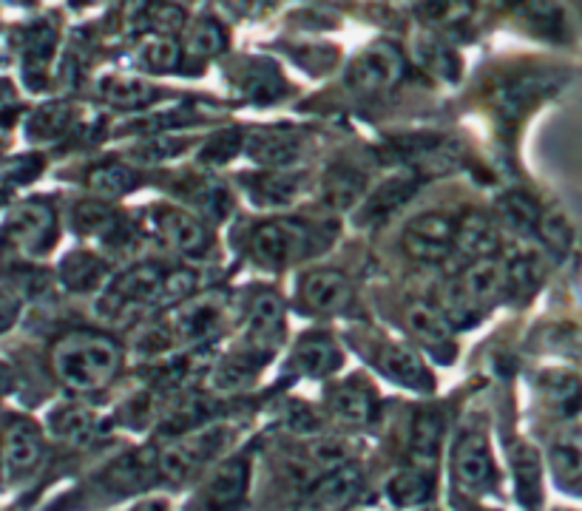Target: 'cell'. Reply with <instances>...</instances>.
Listing matches in <instances>:
<instances>
[{"mask_svg": "<svg viewBox=\"0 0 582 511\" xmlns=\"http://www.w3.org/2000/svg\"><path fill=\"white\" fill-rule=\"evenodd\" d=\"M454 250L469 256V259H474V262H477V259L495 256L497 250L495 225L477 214L461 219V222H458V236H454Z\"/></svg>", "mask_w": 582, "mask_h": 511, "instance_id": "25", "label": "cell"}, {"mask_svg": "<svg viewBox=\"0 0 582 511\" xmlns=\"http://www.w3.org/2000/svg\"><path fill=\"white\" fill-rule=\"evenodd\" d=\"M120 347L100 333H72L57 341L52 356L57 378L75 392H97L109 387L120 370Z\"/></svg>", "mask_w": 582, "mask_h": 511, "instance_id": "1", "label": "cell"}, {"mask_svg": "<svg viewBox=\"0 0 582 511\" xmlns=\"http://www.w3.org/2000/svg\"><path fill=\"white\" fill-rule=\"evenodd\" d=\"M224 34L213 21H199L188 32V52L197 57H210V54L222 52Z\"/></svg>", "mask_w": 582, "mask_h": 511, "instance_id": "40", "label": "cell"}, {"mask_svg": "<svg viewBox=\"0 0 582 511\" xmlns=\"http://www.w3.org/2000/svg\"><path fill=\"white\" fill-rule=\"evenodd\" d=\"M109 268L100 256L86 253V250H75L61 262V282L66 284L72 293H88L102 284H109Z\"/></svg>", "mask_w": 582, "mask_h": 511, "instance_id": "23", "label": "cell"}, {"mask_svg": "<svg viewBox=\"0 0 582 511\" xmlns=\"http://www.w3.org/2000/svg\"><path fill=\"white\" fill-rule=\"evenodd\" d=\"M143 61L154 72H171L179 63V46L171 37H154L143 46Z\"/></svg>", "mask_w": 582, "mask_h": 511, "instance_id": "41", "label": "cell"}, {"mask_svg": "<svg viewBox=\"0 0 582 511\" xmlns=\"http://www.w3.org/2000/svg\"><path fill=\"white\" fill-rule=\"evenodd\" d=\"M290 363L293 370L301 372V376L321 378L330 376L332 370H339L341 352L330 336H325V333H310V336H305L296 344V352H293Z\"/></svg>", "mask_w": 582, "mask_h": 511, "instance_id": "20", "label": "cell"}, {"mask_svg": "<svg viewBox=\"0 0 582 511\" xmlns=\"http://www.w3.org/2000/svg\"><path fill=\"white\" fill-rule=\"evenodd\" d=\"M537 230H540L542 239H546V242H549L554 250L569 248V239H571L569 225L562 222V216H557V214L540 216V225H537Z\"/></svg>", "mask_w": 582, "mask_h": 511, "instance_id": "42", "label": "cell"}, {"mask_svg": "<svg viewBox=\"0 0 582 511\" xmlns=\"http://www.w3.org/2000/svg\"><path fill=\"white\" fill-rule=\"evenodd\" d=\"M88 188L102 199H117L136 188V174L129 165H100L88 174Z\"/></svg>", "mask_w": 582, "mask_h": 511, "instance_id": "29", "label": "cell"}, {"mask_svg": "<svg viewBox=\"0 0 582 511\" xmlns=\"http://www.w3.org/2000/svg\"><path fill=\"white\" fill-rule=\"evenodd\" d=\"M310 250V230L290 219H271L251 233V256L262 268H287Z\"/></svg>", "mask_w": 582, "mask_h": 511, "instance_id": "4", "label": "cell"}, {"mask_svg": "<svg viewBox=\"0 0 582 511\" xmlns=\"http://www.w3.org/2000/svg\"><path fill=\"white\" fill-rule=\"evenodd\" d=\"M244 154L251 156L259 165L267 168H287L301 156V142L290 134H267V131H256L244 140Z\"/></svg>", "mask_w": 582, "mask_h": 511, "instance_id": "22", "label": "cell"}, {"mask_svg": "<svg viewBox=\"0 0 582 511\" xmlns=\"http://www.w3.org/2000/svg\"><path fill=\"white\" fill-rule=\"evenodd\" d=\"M551 469L562 486L582 483V441L576 437H560L549 452Z\"/></svg>", "mask_w": 582, "mask_h": 511, "instance_id": "33", "label": "cell"}, {"mask_svg": "<svg viewBox=\"0 0 582 511\" xmlns=\"http://www.w3.org/2000/svg\"><path fill=\"white\" fill-rule=\"evenodd\" d=\"M154 228L160 230L165 242L185 256H199L210 248V233L197 216L179 208H160L154 214Z\"/></svg>", "mask_w": 582, "mask_h": 511, "instance_id": "12", "label": "cell"}, {"mask_svg": "<svg viewBox=\"0 0 582 511\" xmlns=\"http://www.w3.org/2000/svg\"><path fill=\"white\" fill-rule=\"evenodd\" d=\"M251 480V460L239 458L224 460L213 475L197 491V498L190 500L188 511H233L242 503L244 491Z\"/></svg>", "mask_w": 582, "mask_h": 511, "instance_id": "6", "label": "cell"}, {"mask_svg": "<svg viewBox=\"0 0 582 511\" xmlns=\"http://www.w3.org/2000/svg\"><path fill=\"white\" fill-rule=\"evenodd\" d=\"M415 174L413 171H404V174L386 176L381 185H375L366 199L359 208V222H375L381 216H389L393 210H398L400 205L407 203L409 196L415 194Z\"/></svg>", "mask_w": 582, "mask_h": 511, "instance_id": "14", "label": "cell"}, {"mask_svg": "<svg viewBox=\"0 0 582 511\" xmlns=\"http://www.w3.org/2000/svg\"><path fill=\"white\" fill-rule=\"evenodd\" d=\"M325 191H327V203L332 208H352L359 203L361 194H364V174L352 168H332L325 180Z\"/></svg>", "mask_w": 582, "mask_h": 511, "instance_id": "30", "label": "cell"}, {"mask_svg": "<svg viewBox=\"0 0 582 511\" xmlns=\"http://www.w3.org/2000/svg\"><path fill=\"white\" fill-rule=\"evenodd\" d=\"M458 222L447 214H420L404 228V248L418 262H440L454 250Z\"/></svg>", "mask_w": 582, "mask_h": 511, "instance_id": "9", "label": "cell"}, {"mask_svg": "<svg viewBox=\"0 0 582 511\" xmlns=\"http://www.w3.org/2000/svg\"><path fill=\"white\" fill-rule=\"evenodd\" d=\"M452 469L454 480L466 491H472V494L495 489L497 478H501V475H497L495 458H492V446H488L483 432H466V435L458 441L452 455Z\"/></svg>", "mask_w": 582, "mask_h": 511, "instance_id": "7", "label": "cell"}, {"mask_svg": "<svg viewBox=\"0 0 582 511\" xmlns=\"http://www.w3.org/2000/svg\"><path fill=\"white\" fill-rule=\"evenodd\" d=\"M327 406H330V412L339 417L341 424L361 426L373 417L375 398L366 383H361L359 378H350V381L339 383V387L330 392Z\"/></svg>", "mask_w": 582, "mask_h": 511, "instance_id": "19", "label": "cell"}, {"mask_svg": "<svg viewBox=\"0 0 582 511\" xmlns=\"http://www.w3.org/2000/svg\"><path fill=\"white\" fill-rule=\"evenodd\" d=\"M305 191V176L287 174L282 168H273L271 174H262L251 182V194L264 208H285L293 205Z\"/></svg>", "mask_w": 582, "mask_h": 511, "instance_id": "24", "label": "cell"}, {"mask_svg": "<svg viewBox=\"0 0 582 511\" xmlns=\"http://www.w3.org/2000/svg\"><path fill=\"white\" fill-rule=\"evenodd\" d=\"M165 273L160 264L143 262L125 270L117 279H109L106 290L97 298V316L106 322H120V318L136 316L140 309L165 304Z\"/></svg>", "mask_w": 582, "mask_h": 511, "instance_id": "2", "label": "cell"}, {"mask_svg": "<svg viewBox=\"0 0 582 511\" xmlns=\"http://www.w3.org/2000/svg\"><path fill=\"white\" fill-rule=\"evenodd\" d=\"M404 77V54L393 43H375L352 61L350 83L364 95L389 91Z\"/></svg>", "mask_w": 582, "mask_h": 511, "instance_id": "8", "label": "cell"}, {"mask_svg": "<svg viewBox=\"0 0 582 511\" xmlns=\"http://www.w3.org/2000/svg\"><path fill=\"white\" fill-rule=\"evenodd\" d=\"M407 324L413 336L420 344H427L432 352L449 350L452 344V330H449V322L440 316L438 309H432L429 304H413L407 309Z\"/></svg>", "mask_w": 582, "mask_h": 511, "instance_id": "26", "label": "cell"}, {"mask_svg": "<svg viewBox=\"0 0 582 511\" xmlns=\"http://www.w3.org/2000/svg\"><path fill=\"white\" fill-rule=\"evenodd\" d=\"M9 390H12V372H9L7 367L0 363V398L7 395Z\"/></svg>", "mask_w": 582, "mask_h": 511, "instance_id": "44", "label": "cell"}, {"mask_svg": "<svg viewBox=\"0 0 582 511\" xmlns=\"http://www.w3.org/2000/svg\"><path fill=\"white\" fill-rule=\"evenodd\" d=\"M224 318H228V313H224V302L219 296L179 302V307L171 316V341H210L224 330Z\"/></svg>", "mask_w": 582, "mask_h": 511, "instance_id": "10", "label": "cell"}, {"mask_svg": "<svg viewBox=\"0 0 582 511\" xmlns=\"http://www.w3.org/2000/svg\"><path fill=\"white\" fill-rule=\"evenodd\" d=\"M259 350H248V352H237V356H228L213 372V383L219 390H233V387H242V383L251 381V376L259 367Z\"/></svg>", "mask_w": 582, "mask_h": 511, "instance_id": "36", "label": "cell"}, {"mask_svg": "<svg viewBox=\"0 0 582 511\" xmlns=\"http://www.w3.org/2000/svg\"><path fill=\"white\" fill-rule=\"evenodd\" d=\"M174 3H188V0H174Z\"/></svg>", "mask_w": 582, "mask_h": 511, "instance_id": "45", "label": "cell"}, {"mask_svg": "<svg viewBox=\"0 0 582 511\" xmlns=\"http://www.w3.org/2000/svg\"><path fill=\"white\" fill-rule=\"evenodd\" d=\"M156 475H160V455L131 452L109 469V486L117 494H134V491L154 483Z\"/></svg>", "mask_w": 582, "mask_h": 511, "instance_id": "21", "label": "cell"}, {"mask_svg": "<svg viewBox=\"0 0 582 511\" xmlns=\"http://www.w3.org/2000/svg\"><path fill=\"white\" fill-rule=\"evenodd\" d=\"M386 494L395 505H418L432 494V478L427 475V469H404L398 471L389 486H386Z\"/></svg>", "mask_w": 582, "mask_h": 511, "instance_id": "28", "label": "cell"}, {"mask_svg": "<svg viewBox=\"0 0 582 511\" xmlns=\"http://www.w3.org/2000/svg\"><path fill=\"white\" fill-rule=\"evenodd\" d=\"M409 449L418 469H429L438 458L440 449V421L435 412H420L413 424V437H409Z\"/></svg>", "mask_w": 582, "mask_h": 511, "instance_id": "27", "label": "cell"}, {"mask_svg": "<svg viewBox=\"0 0 582 511\" xmlns=\"http://www.w3.org/2000/svg\"><path fill=\"white\" fill-rule=\"evenodd\" d=\"M100 88L102 97L120 108H140L154 100V88L140 77H106Z\"/></svg>", "mask_w": 582, "mask_h": 511, "instance_id": "31", "label": "cell"}, {"mask_svg": "<svg viewBox=\"0 0 582 511\" xmlns=\"http://www.w3.org/2000/svg\"><path fill=\"white\" fill-rule=\"evenodd\" d=\"M515 475H517V494L528 509H535L540 500V458L531 446L520 444L515 449Z\"/></svg>", "mask_w": 582, "mask_h": 511, "instance_id": "32", "label": "cell"}, {"mask_svg": "<svg viewBox=\"0 0 582 511\" xmlns=\"http://www.w3.org/2000/svg\"><path fill=\"white\" fill-rule=\"evenodd\" d=\"M224 437L228 432L222 426H208V430H199L194 435H185L179 441H174L171 446H165L160 452V475L174 483L179 480H188L190 475H197L208 460H213L222 449Z\"/></svg>", "mask_w": 582, "mask_h": 511, "instance_id": "5", "label": "cell"}, {"mask_svg": "<svg viewBox=\"0 0 582 511\" xmlns=\"http://www.w3.org/2000/svg\"><path fill=\"white\" fill-rule=\"evenodd\" d=\"M282 322H285V307L273 293H259L248 313V338L253 350H273V344L282 336Z\"/></svg>", "mask_w": 582, "mask_h": 511, "instance_id": "18", "label": "cell"}, {"mask_svg": "<svg viewBox=\"0 0 582 511\" xmlns=\"http://www.w3.org/2000/svg\"><path fill=\"white\" fill-rule=\"evenodd\" d=\"M361 491V475L352 466H339L330 469L325 475L312 480L310 489V503L321 511H336L344 509L347 503L355 500V494Z\"/></svg>", "mask_w": 582, "mask_h": 511, "instance_id": "15", "label": "cell"}, {"mask_svg": "<svg viewBox=\"0 0 582 511\" xmlns=\"http://www.w3.org/2000/svg\"><path fill=\"white\" fill-rule=\"evenodd\" d=\"M542 392H546L551 404L560 412H565V415H571L582 401L580 381L571 376H549L542 381Z\"/></svg>", "mask_w": 582, "mask_h": 511, "instance_id": "39", "label": "cell"}, {"mask_svg": "<svg viewBox=\"0 0 582 511\" xmlns=\"http://www.w3.org/2000/svg\"><path fill=\"white\" fill-rule=\"evenodd\" d=\"M540 276V262L535 256H517L515 262L506 264V290L515 296H526L528 290L537 287Z\"/></svg>", "mask_w": 582, "mask_h": 511, "instance_id": "38", "label": "cell"}, {"mask_svg": "<svg viewBox=\"0 0 582 511\" xmlns=\"http://www.w3.org/2000/svg\"><path fill=\"white\" fill-rule=\"evenodd\" d=\"M381 372L393 378L400 387H409L415 392H429L432 390V376H429L427 363L420 361V356L404 344H389L384 347L378 358Z\"/></svg>", "mask_w": 582, "mask_h": 511, "instance_id": "17", "label": "cell"}, {"mask_svg": "<svg viewBox=\"0 0 582 511\" xmlns=\"http://www.w3.org/2000/svg\"><path fill=\"white\" fill-rule=\"evenodd\" d=\"M506 290V264H501L497 259H477L472 262V268H466L458 284L449 290V316L452 318H466L477 316L481 309H486L488 304H495L497 296Z\"/></svg>", "mask_w": 582, "mask_h": 511, "instance_id": "3", "label": "cell"}, {"mask_svg": "<svg viewBox=\"0 0 582 511\" xmlns=\"http://www.w3.org/2000/svg\"><path fill=\"white\" fill-rule=\"evenodd\" d=\"M43 455V437L41 430L32 421H14L3 437V460L12 475H26L37 466Z\"/></svg>", "mask_w": 582, "mask_h": 511, "instance_id": "16", "label": "cell"}, {"mask_svg": "<svg viewBox=\"0 0 582 511\" xmlns=\"http://www.w3.org/2000/svg\"><path fill=\"white\" fill-rule=\"evenodd\" d=\"M352 287L339 270H316L301 284V302L321 316H332L350 304Z\"/></svg>", "mask_w": 582, "mask_h": 511, "instance_id": "13", "label": "cell"}, {"mask_svg": "<svg viewBox=\"0 0 582 511\" xmlns=\"http://www.w3.org/2000/svg\"><path fill=\"white\" fill-rule=\"evenodd\" d=\"M55 233V214L46 205H23L7 219L3 239L23 253H37Z\"/></svg>", "mask_w": 582, "mask_h": 511, "instance_id": "11", "label": "cell"}, {"mask_svg": "<svg viewBox=\"0 0 582 511\" xmlns=\"http://www.w3.org/2000/svg\"><path fill=\"white\" fill-rule=\"evenodd\" d=\"M117 225L114 210L102 203H80L75 210V230L83 236L111 233Z\"/></svg>", "mask_w": 582, "mask_h": 511, "instance_id": "37", "label": "cell"}, {"mask_svg": "<svg viewBox=\"0 0 582 511\" xmlns=\"http://www.w3.org/2000/svg\"><path fill=\"white\" fill-rule=\"evenodd\" d=\"M497 216L501 222L512 230H535L540 225V208H537L526 194H506L497 203Z\"/></svg>", "mask_w": 582, "mask_h": 511, "instance_id": "34", "label": "cell"}, {"mask_svg": "<svg viewBox=\"0 0 582 511\" xmlns=\"http://www.w3.org/2000/svg\"><path fill=\"white\" fill-rule=\"evenodd\" d=\"M52 432L63 441H86L95 432V415L83 406H61L48 417Z\"/></svg>", "mask_w": 582, "mask_h": 511, "instance_id": "35", "label": "cell"}, {"mask_svg": "<svg viewBox=\"0 0 582 511\" xmlns=\"http://www.w3.org/2000/svg\"><path fill=\"white\" fill-rule=\"evenodd\" d=\"M18 313H21V302L14 293H9L7 287H0V333L9 330L14 322H18Z\"/></svg>", "mask_w": 582, "mask_h": 511, "instance_id": "43", "label": "cell"}]
</instances>
